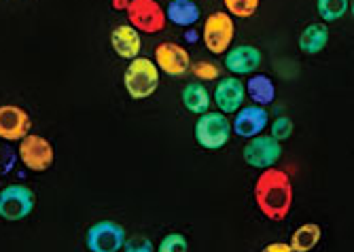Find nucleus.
Instances as JSON below:
<instances>
[{
    "label": "nucleus",
    "instance_id": "nucleus-10",
    "mask_svg": "<svg viewBox=\"0 0 354 252\" xmlns=\"http://www.w3.org/2000/svg\"><path fill=\"white\" fill-rule=\"evenodd\" d=\"M32 130V119L28 110L15 104L0 106V140L5 142H19Z\"/></svg>",
    "mask_w": 354,
    "mask_h": 252
},
{
    "label": "nucleus",
    "instance_id": "nucleus-11",
    "mask_svg": "<svg viewBox=\"0 0 354 252\" xmlns=\"http://www.w3.org/2000/svg\"><path fill=\"white\" fill-rule=\"evenodd\" d=\"M155 66L168 77H183L189 72L191 57L185 47L176 43H162L155 47Z\"/></svg>",
    "mask_w": 354,
    "mask_h": 252
},
{
    "label": "nucleus",
    "instance_id": "nucleus-28",
    "mask_svg": "<svg viewBox=\"0 0 354 252\" xmlns=\"http://www.w3.org/2000/svg\"><path fill=\"white\" fill-rule=\"evenodd\" d=\"M261 252H293V250H291V246L284 244V242H272Z\"/></svg>",
    "mask_w": 354,
    "mask_h": 252
},
{
    "label": "nucleus",
    "instance_id": "nucleus-25",
    "mask_svg": "<svg viewBox=\"0 0 354 252\" xmlns=\"http://www.w3.org/2000/svg\"><path fill=\"white\" fill-rule=\"evenodd\" d=\"M274 140L278 142H284L286 138L293 136V121L288 117H278L274 123H272V134H270Z\"/></svg>",
    "mask_w": 354,
    "mask_h": 252
},
{
    "label": "nucleus",
    "instance_id": "nucleus-20",
    "mask_svg": "<svg viewBox=\"0 0 354 252\" xmlns=\"http://www.w3.org/2000/svg\"><path fill=\"white\" fill-rule=\"evenodd\" d=\"M320 238H323V229L316 223H306L299 229H295V233L291 235V250L293 252H310L318 246Z\"/></svg>",
    "mask_w": 354,
    "mask_h": 252
},
{
    "label": "nucleus",
    "instance_id": "nucleus-13",
    "mask_svg": "<svg viewBox=\"0 0 354 252\" xmlns=\"http://www.w3.org/2000/svg\"><path fill=\"white\" fill-rule=\"evenodd\" d=\"M244 98H246L244 83L238 77H225L214 87V104L223 115L238 113L244 104Z\"/></svg>",
    "mask_w": 354,
    "mask_h": 252
},
{
    "label": "nucleus",
    "instance_id": "nucleus-12",
    "mask_svg": "<svg viewBox=\"0 0 354 252\" xmlns=\"http://www.w3.org/2000/svg\"><path fill=\"white\" fill-rule=\"evenodd\" d=\"M261 59H263V55L254 45H236V47L227 49L223 64L232 75L246 77V75H252L257 68L261 66Z\"/></svg>",
    "mask_w": 354,
    "mask_h": 252
},
{
    "label": "nucleus",
    "instance_id": "nucleus-24",
    "mask_svg": "<svg viewBox=\"0 0 354 252\" xmlns=\"http://www.w3.org/2000/svg\"><path fill=\"white\" fill-rule=\"evenodd\" d=\"M157 252H189V242L183 233H168L159 242Z\"/></svg>",
    "mask_w": 354,
    "mask_h": 252
},
{
    "label": "nucleus",
    "instance_id": "nucleus-16",
    "mask_svg": "<svg viewBox=\"0 0 354 252\" xmlns=\"http://www.w3.org/2000/svg\"><path fill=\"white\" fill-rule=\"evenodd\" d=\"M329 26L323 23V21H318V23H310L304 28V32L299 35V49L306 53V55H316L320 53L327 43H329Z\"/></svg>",
    "mask_w": 354,
    "mask_h": 252
},
{
    "label": "nucleus",
    "instance_id": "nucleus-21",
    "mask_svg": "<svg viewBox=\"0 0 354 252\" xmlns=\"http://www.w3.org/2000/svg\"><path fill=\"white\" fill-rule=\"evenodd\" d=\"M316 9L323 23H333L348 13L350 0H316Z\"/></svg>",
    "mask_w": 354,
    "mask_h": 252
},
{
    "label": "nucleus",
    "instance_id": "nucleus-1",
    "mask_svg": "<svg viewBox=\"0 0 354 252\" xmlns=\"http://www.w3.org/2000/svg\"><path fill=\"white\" fill-rule=\"evenodd\" d=\"M293 182L284 170H261L259 178L254 180V204L266 218L274 223L284 220L293 208Z\"/></svg>",
    "mask_w": 354,
    "mask_h": 252
},
{
    "label": "nucleus",
    "instance_id": "nucleus-27",
    "mask_svg": "<svg viewBox=\"0 0 354 252\" xmlns=\"http://www.w3.org/2000/svg\"><path fill=\"white\" fill-rule=\"evenodd\" d=\"M15 166V153L11 146L0 144V176H5L13 170Z\"/></svg>",
    "mask_w": 354,
    "mask_h": 252
},
{
    "label": "nucleus",
    "instance_id": "nucleus-9",
    "mask_svg": "<svg viewBox=\"0 0 354 252\" xmlns=\"http://www.w3.org/2000/svg\"><path fill=\"white\" fill-rule=\"evenodd\" d=\"M125 242V229L115 220H98L85 233L89 252H119Z\"/></svg>",
    "mask_w": 354,
    "mask_h": 252
},
{
    "label": "nucleus",
    "instance_id": "nucleus-18",
    "mask_svg": "<svg viewBox=\"0 0 354 252\" xmlns=\"http://www.w3.org/2000/svg\"><path fill=\"white\" fill-rule=\"evenodd\" d=\"M164 11H166L168 21H172L174 26H183V28L198 23L202 15L198 3H193V0H170Z\"/></svg>",
    "mask_w": 354,
    "mask_h": 252
},
{
    "label": "nucleus",
    "instance_id": "nucleus-22",
    "mask_svg": "<svg viewBox=\"0 0 354 252\" xmlns=\"http://www.w3.org/2000/svg\"><path fill=\"white\" fill-rule=\"evenodd\" d=\"M223 5L230 15L246 19L257 13V9H259V0H223Z\"/></svg>",
    "mask_w": 354,
    "mask_h": 252
},
{
    "label": "nucleus",
    "instance_id": "nucleus-19",
    "mask_svg": "<svg viewBox=\"0 0 354 252\" xmlns=\"http://www.w3.org/2000/svg\"><path fill=\"white\" fill-rule=\"evenodd\" d=\"M244 91H248V98L257 106H268L276 100V85L268 75H252L244 85Z\"/></svg>",
    "mask_w": 354,
    "mask_h": 252
},
{
    "label": "nucleus",
    "instance_id": "nucleus-7",
    "mask_svg": "<svg viewBox=\"0 0 354 252\" xmlns=\"http://www.w3.org/2000/svg\"><path fill=\"white\" fill-rule=\"evenodd\" d=\"M17 155H19V162L32 172L49 170L53 166V159H55L51 142L43 136H37V134H28L26 138L19 140Z\"/></svg>",
    "mask_w": 354,
    "mask_h": 252
},
{
    "label": "nucleus",
    "instance_id": "nucleus-3",
    "mask_svg": "<svg viewBox=\"0 0 354 252\" xmlns=\"http://www.w3.org/2000/svg\"><path fill=\"white\" fill-rule=\"evenodd\" d=\"M193 136H196L198 144L206 151H221L225 144L232 138V123L227 119V115H223L218 110L214 113H204L200 115L196 130H193Z\"/></svg>",
    "mask_w": 354,
    "mask_h": 252
},
{
    "label": "nucleus",
    "instance_id": "nucleus-5",
    "mask_svg": "<svg viewBox=\"0 0 354 252\" xmlns=\"http://www.w3.org/2000/svg\"><path fill=\"white\" fill-rule=\"evenodd\" d=\"M37 206V195L26 184H9L0 188V218L17 223L32 214Z\"/></svg>",
    "mask_w": 354,
    "mask_h": 252
},
{
    "label": "nucleus",
    "instance_id": "nucleus-26",
    "mask_svg": "<svg viewBox=\"0 0 354 252\" xmlns=\"http://www.w3.org/2000/svg\"><path fill=\"white\" fill-rule=\"evenodd\" d=\"M121 250L123 252H155V246L145 235H132V238H125Z\"/></svg>",
    "mask_w": 354,
    "mask_h": 252
},
{
    "label": "nucleus",
    "instance_id": "nucleus-15",
    "mask_svg": "<svg viewBox=\"0 0 354 252\" xmlns=\"http://www.w3.org/2000/svg\"><path fill=\"white\" fill-rule=\"evenodd\" d=\"M111 47L121 59H134L140 53V32L134 30L130 23L117 26L111 32Z\"/></svg>",
    "mask_w": 354,
    "mask_h": 252
},
{
    "label": "nucleus",
    "instance_id": "nucleus-17",
    "mask_svg": "<svg viewBox=\"0 0 354 252\" xmlns=\"http://www.w3.org/2000/svg\"><path fill=\"white\" fill-rule=\"evenodd\" d=\"M180 100H183V106L193 113V115H204L210 110V91L200 83V81H193V83H187L183 93H180Z\"/></svg>",
    "mask_w": 354,
    "mask_h": 252
},
{
    "label": "nucleus",
    "instance_id": "nucleus-23",
    "mask_svg": "<svg viewBox=\"0 0 354 252\" xmlns=\"http://www.w3.org/2000/svg\"><path fill=\"white\" fill-rule=\"evenodd\" d=\"M189 70L200 81H214L221 77V68L216 64H212V61H206V59H200V61H196V64H191Z\"/></svg>",
    "mask_w": 354,
    "mask_h": 252
},
{
    "label": "nucleus",
    "instance_id": "nucleus-8",
    "mask_svg": "<svg viewBox=\"0 0 354 252\" xmlns=\"http://www.w3.org/2000/svg\"><path fill=\"white\" fill-rule=\"evenodd\" d=\"M242 157L250 168L257 170L276 168L282 157V142L274 140L270 134H259L248 140V144L242 151Z\"/></svg>",
    "mask_w": 354,
    "mask_h": 252
},
{
    "label": "nucleus",
    "instance_id": "nucleus-4",
    "mask_svg": "<svg viewBox=\"0 0 354 252\" xmlns=\"http://www.w3.org/2000/svg\"><path fill=\"white\" fill-rule=\"evenodd\" d=\"M130 26L145 35H157L166 28V11L157 0H127L125 7Z\"/></svg>",
    "mask_w": 354,
    "mask_h": 252
},
{
    "label": "nucleus",
    "instance_id": "nucleus-14",
    "mask_svg": "<svg viewBox=\"0 0 354 252\" xmlns=\"http://www.w3.org/2000/svg\"><path fill=\"white\" fill-rule=\"evenodd\" d=\"M268 110L266 106H244L236 113V119H234V125H232V130L240 136V138H254V136H259L266 132L268 128Z\"/></svg>",
    "mask_w": 354,
    "mask_h": 252
},
{
    "label": "nucleus",
    "instance_id": "nucleus-2",
    "mask_svg": "<svg viewBox=\"0 0 354 252\" xmlns=\"http://www.w3.org/2000/svg\"><path fill=\"white\" fill-rule=\"evenodd\" d=\"M123 87L132 100H147L159 87V68L149 57H134L123 72Z\"/></svg>",
    "mask_w": 354,
    "mask_h": 252
},
{
    "label": "nucleus",
    "instance_id": "nucleus-6",
    "mask_svg": "<svg viewBox=\"0 0 354 252\" xmlns=\"http://www.w3.org/2000/svg\"><path fill=\"white\" fill-rule=\"evenodd\" d=\"M202 39L210 53H214V55L227 53V49L232 47V43L236 39V23H234L232 15L225 11L208 15L206 23H204Z\"/></svg>",
    "mask_w": 354,
    "mask_h": 252
}]
</instances>
